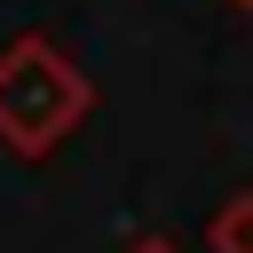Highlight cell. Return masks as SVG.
Instances as JSON below:
<instances>
[{"label": "cell", "instance_id": "cell-1", "mask_svg": "<svg viewBox=\"0 0 253 253\" xmlns=\"http://www.w3.org/2000/svg\"><path fill=\"white\" fill-rule=\"evenodd\" d=\"M87 103H95V87H87V71L55 40L32 32V40H8L0 47V142L16 158H47L87 119Z\"/></svg>", "mask_w": 253, "mask_h": 253}, {"label": "cell", "instance_id": "cell-2", "mask_svg": "<svg viewBox=\"0 0 253 253\" xmlns=\"http://www.w3.org/2000/svg\"><path fill=\"white\" fill-rule=\"evenodd\" d=\"M206 253H253V190L221 198L213 221H206Z\"/></svg>", "mask_w": 253, "mask_h": 253}, {"label": "cell", "instance_id": "cell-3", "mask_svg": "<svg viewBox=\"0 0 253 253\" xmlns=\"http://www.w3.org/2000/svg\"><path fill=\"white\" fill-rule=\"evenodd\" d=\"M126 253H182V245H174V237H134Z\"/></svg>", "mask_w": 253, "mask_h": 253}, {"label": "cell", "instance_id": "cell-4", "mask_svg": "<svg viewBox=\"0 0 253 253\" xmlns=\"http://www.w3.org/2000/svg\"><path fill=\"white\" fill-rule=\"evenodd\" d=\"M237 8H253V0H237Z\"/></svg>", "mask_w": 253, "mask_h": 253}]
</instances>
